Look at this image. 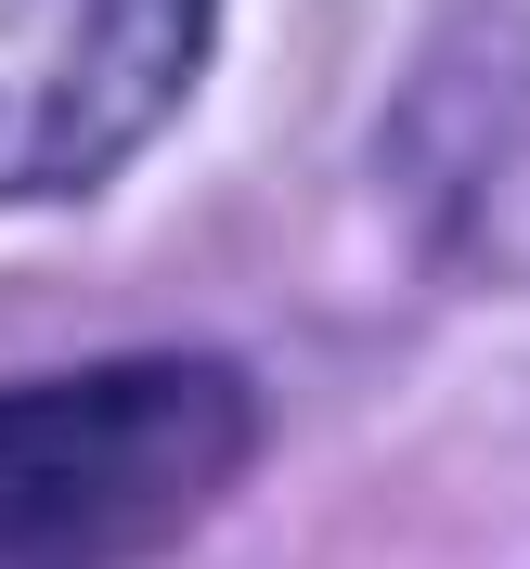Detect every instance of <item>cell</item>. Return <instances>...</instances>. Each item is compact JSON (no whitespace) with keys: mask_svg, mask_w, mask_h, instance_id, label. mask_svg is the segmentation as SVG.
<instances>
[{"mask_svg":"<svg viewBox=\"0 0 530 569\" xmlns=\"http://www.w3.org/2000/svg\"><path fill=\"white\" fill-rule=\"evenodd\" d=\"M259 401L233 362L142 350L0 389V569H156L233 505Z\"/></svg>","mask_w":530,"mask_h":569,"instance_id":"obj_1","label":"cell"},{"mask_svg":"<svg viewBox=\"0 0 530 569\" xmlns=\"http://www.w3.org/2000/svg\"><path fill=\"white\" fill-rule=\"evenodd\" d=\"M220 0H0V208L91 194L169 130Z\"/></svg>","mask_w":530,"mask_h":569,"instance_id":"obj_2","label":"cell"}]
</instances>
